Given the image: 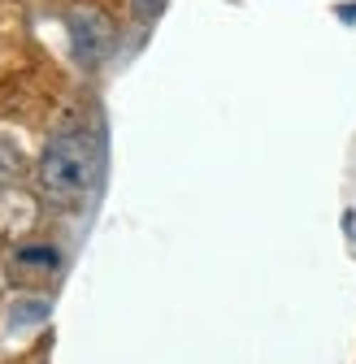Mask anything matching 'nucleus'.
<instances>
[{
	"mask_svg": "<svg viewBox=\"0 0 356 364\" xmlns=\"http://www.w3.org/2000/svg\"><path fill=\"white\" fill-rule=\"evenodd\" d=\"M100 169H105V148L96 134L92 130H61L43 144L35 178L48 200L74 204L83 196H92V187L100 182Z\"/></svg>",
	"mask_w": 356,
	"mask_h": 364,
	"instance_id": "nucleus-1",
	"label": "nucleus"
},
{
	"mask_svg": "<svg viewBox=\"0 0 356 364\" xmlns=\"http://www.w3.org/2000/svg\"><path fill=\"white\" fill-rule=\"evenodd\" d=\"M66 35H70V48H74L78 65H100L113 53V43H117V31H113L109 14L87 9V5L66 18Z\"/></svg>",
	"mask_w": 356,
	"mask_h": 364,
	"instance_id": "nucleus-2",
	"label": "nucleus"
},
{
	"mask_svg": "<svg viewBox=\"0 0 356 364\" xmlns=\"http://www.w3.org/2000/svg\"><path fill=\"white\" fill-rule=\"evenodd\" d=\"M39 217L35 196L18 191V187H0V243H14L18 235H26Z\"/></svg>",
	"mask_w": 356,
	"mask_h": 364,
	"instance_id": "nucleus-3",
	"label": "nucleus"
},
{
	"mask_svg": "<svg viewBox=\"0 0 356 364\" xmlns=\"http://www.w3.org/2000/svg\"><path fill=\"white\" fill-rule=\"evenodd\" d=\"M48 295H14L9 308H5V330L9 334H26V330H39L43 321H48Z\"/></svg>",
	"mask_w": 356,
	"mask_h": 364,
	"instance_id": "nucleus-4",
	"label": "nucleus"
},
{
	"mask_svg": "<svg viewBox=\"0 0 356 364\" xmlns=\"http://www.w3.org/2000/svg\"><path fill=\"white\" fill-rule=\"evenodd\" d=\"M14 264L26 273H53L61 264V252L53 243H18L14 247Z\"/></svg>",
	"mask_w": 356,
	"mask_h": 364,
	"instance_id": "nucleus-5",
	"label": "nucleus"
},
{
	"mask_svg": "<svg viewBox=\"0 0 356 364\" xmlns=\"http://www.w3.org/2000/svg\"><path fill=\"white\" fill-rule=\"evenodd\" d=\"M18 169H22V152L0 139V187H9V182L18 178Z\"/></svg>",
	"mask_w": 356,
	"mask_h": 364,
	"instance_id": "nucleus-6",
	"label": "nucleus"
},
{
	"mask_svg": "<svg viewBox=\"0 0 356 364\" xmlns=\"http://www.w3.org/2000/svg\"><path fill=\"white\" fill-rule=\"evenodd\" d=\"M161 9H165V0H130V14H135L144 26H148V22H157V18H161Z\"/></svg>",
	"mask_w": 356,
	"mask_h": 364,
	"instance_id": "nucleus-7",
	"label": "nucleus"
}]
</instances>
